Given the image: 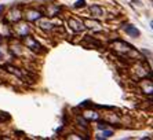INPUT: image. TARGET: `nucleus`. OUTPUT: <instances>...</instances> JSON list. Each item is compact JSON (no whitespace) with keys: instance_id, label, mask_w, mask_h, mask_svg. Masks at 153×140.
Returning <instances> with one entry per match:
<instances>
[{"instance_id":"obj_2","label":"nucleus","mask_w":153,"mask_h":140,"mask_svg":"<svg viewBox=\"0 0 153 140\" xmlns=\"http://www.w3.org/2000/svg\"><path fill=\"white\" fill-rule=\"evenodd\" d=\"M24 17H25L26 21L35 22V21H37V19L42 17V13H40L39 10H36V8H28V10L24 13Z\"/></svg>"},{"instance_id":"obj_5","label":"nucleus","mask_w":153,"mask_h":140,"mask_svg":"<svg viewBox=\"0 0 153 140\" xmlns=\"http://www.w3.org/2000/svg\"><path fill=\"white\" fill-rule=\"evenodd\" d=\"M124 32L127 33V35H130L131 37H138L139 36V30L137 28H134V26H131V25H124Z\"/></svg>"},{"instance_id":"obj_15","label":"nucleus","mask_w":153,"mask_h":140,"mask_svg":"<svg viewBox=\"0 0 153 140\" xmlns=\"http://www.w3.org/2000/svg\"><path fill=\"white\" fill-rule=\"evenodd\" d=\"M53 10H54V11H58V10H59V7H57V6H53ZM48 15H51V17H54V15H57V14H55V13H50V14H48Z\"/></svg>"},{"instance_id":"obj_6","label":"nucleus","mask_w":153,"mask_h":140,"mask_svg":"<svg viewBox=\"0 0 153 140\" xmlns=\"http://www.w3.org/2000/svg\"><path fill=\"white\" fill-rule=\"evenodd\" d=\"M90 11H91V14H93V17H102V15L105 14V11H103V8L101 7V6H97V4L91 6V7H90Z\"/></svg>"},{"instance_id":"obj_17","label":"nucleus","mask_w":153,"mask_h":140,"mask_svg":"<svg viewBox=\"0 0 153 140\" xmlns=\"http://www.w3.org/2000/svg\"><path fill=\"white\" fill-rule=\"evenodd\" d=\"M0 58H3V55H1V54H0Z\"/></svg>"},{"instance_id":"obj_11","label":"nucleus","mask_w":153,"mask_h":140,"mask_svg":"<svg viewBox=\"0 0 153 140\" xmlns=\"http://www.w3.org/2000/svg\"><path fill=\"white\" fill-rule=\"evenodd\" d=\"M83 24H84V26H87V28H95V26H100V24L95 21H91V19H83Z\"/></svg>"},{"instance_id":"obj_9","label":"nucleus","mask_w":153,"mask_h":140,"mask_svg":"<svg viewBox=\"0 0 153 140\" xmlns=\"http://www.w3.org/2000/svg\"><path fill=\"white\" fill-rule=\"evenodd\" d=\"M29 28H28V25H18V35L21 36V37H24V36H26V33H28Z\"/></svg>"},{"instance_id":"obj_4","label":"nucleus","mask_w":153,"mask_h":140,"mask_svg":"<svg viewBox=\"0 0 153 140\" xmlns=\"http://www.w3.org/2000/svg\"><path fill=\"white\" fill-rule=\"evenodd\" d=\"M83 118L87 119V121H97V119H100V114L97 111H91V110H87V111H84V114H83Z\"/></svg>"},{"instance_id":"obj_16","label":"nucleus","mask_w":153,"mask_h":140,"mask_svg":"<svg viewBox=\"0 0 153 140\" xmlns=\"http://www.w3.org/2000/svg\"><path fill=\"white\" fill-rule=\"evenodd\" d=\"M4 10V4H1V6H0V14H1V11Z\"/></svg>"},{"instance_id":"obj_12","label":"nucleus","mask_w":153,"mask_h":140,"mask_svg":"<svg viewBox=\"0 0 153 140\" xmlns=\"http://www.w3.org/2000/svg\"><path fill=\"white\" fill-rule=\"evenodd\" d=\"M112 135H113V132H112V130H106V129H103L102 135H101V136H97V139H103V137L106 139V137H111Z\"/></svg>"},{"instance_id":"obj_8","label":"nucleus","mask_w":153,"mask_h":140,"mask_svg":"<svg viewBox=\"0 0 153 140\" xmlns=\"http://www.w3.org/2000/svg\"><path fill=\"white\" fill-rule=\"evenodd\" d=\"M76 124H77V126H80L82 129L87 130V126H88V121H87V119L77 117V118H76Z\"/></svg>"},{"instance_id":"obj_1","label":"nucleus","mask_w":153,"mask_h":140,"mask_svg":"<svg viewBox=\"0 0 153 140\" xmlns=\"http://www.w3.org/2000/svg\"><path fill=\"white\" fill-rule=\"evenodd\" d=\"M24 37H25V46L28 47L29 49H32L35 52H43V51H44L43 47L39 44V41H37L33 36H24Z\"/></svg>"},{"instance_id":"obj_3","label":"nucleus","mask_w":153,"mask_h":140,"mask_svg":"<svg viewBox=\"0 0 153 140\" xmlns=\"http://www.w3.org/2000/svg\"><path fill=\"white\" fill-rule=\"evenodd\" d=\"M68 24H69V26H71V28L73 29L75 32H82L83 29L85 28L84 24H83V21H77V19H75V18H69Z\"/></svg>"},{"instance_id":"obj_7","label":"nucleus","mask_w":153,"mask_h":140,"mask_svg":"<svg viewBox=\"0 0 153 140\" xmlns=\"http://www.w3.org/2000/svg\"><path fill=\"white\" fill-rule=\"evenodd\" d=\"M39 26L43 30H51V29H53V24H51V22H47V19H40Z\"/></svg>"},{"instance_id":"obj_13","label":"nucleus","mask_w":153,"mask_h":140,"mask_svg":"<svg viewBox=\"0 0 153 140\" xmlns=\"http://www.w3.org/2000/svg\"><path fill=\"white\" fill-rule=\"evenodd\" d=\"M97 121H98V119H97ZM97 128H98V129H106V128H108V122H106V121H98Z\"/></svg>"},{"instance_id":"obj_10","label":"nucleus","mask_w":153,"mask_h":140,"mask_svg":"<svg viewBox=\"0 0 153 140\" xmlns=\"http://www.w3.org/2000/svg\"><path fill=\"white\" fill-rule=\"evenodd\" d=\"M0 35L4 36V37H11V30L8 29V26L4 28L3 25H0Z\"/></svg>"},{"instance_id":"obj_14","label":"nucleus","mask_w":153,"mask_h":140,"mask_svg":"<svg viewBox=\"0 0 153 140\" xmlns=\"http://www.w3.org/2000/svg\"><path fill=\"white\" fill-rule=\"evenodd\" d=\"M85 6V0H77L75 3V7L76 8H80V7H84Z\"/></svg>"}]
</instances>
